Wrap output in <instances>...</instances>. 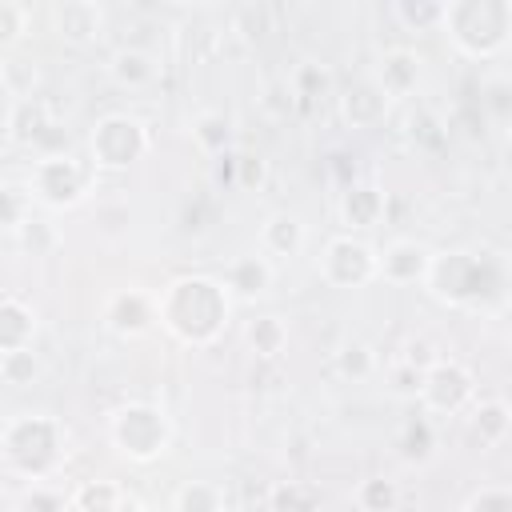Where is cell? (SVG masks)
I'll use <instances>...</instances> for the list:
<instances>
[{
	"label": "cell",
	"mask_w": 512,
	"mask_h": 512,
	"mask_svg": "<svg viewBox=\"0 0 512 512\" xmlns=\"http://www.w3.org/2000/svg\"><path fill=\"white\" fill-rule=\"evenodd\" d=\"M156 316L184 344H212L220 336V328L228 324V296L216 280L180 276L156 300Z\"/></svg>",
	"instance_id": "cell-1"
},
{
	"label": "cell",
	"mask_w": 512,
	"mask_h": 512,
	"mask_svg": "<svg viewBox=\"0 0 512 512\" xmlns=\"http://www.w3.org/2000/svg\"><path fill=\"white\" fill-rule=\"evenodd\" d=\"M444 32L468 56H496L512 40V4H504V0H456L444 12Z\"/></svg>",
	"instance_id": "cell-2"
},
{
	"label": "cell",
	"mask_w": 512,
	"mask_h": 512,
	"mask_svg": "<svg viewBox=\"0 0 512 512\" xmlns=\"http://www.w3.org/2000/svg\"><path fill=\"white\" fill-rule=\"evenodd\" d=\"M64 448V428L52 416H16L4 428V460L8 468L32 476V480H48V472L56 468Z\"/></svg>",
	"instance_id": "cell-3"
},
{
	"label": "cell",
	"mask_w": 512,
	"mask_h": 512,
	"mask_svg": "<svg viewBox=\"0 0 512 512\" xmlns=\"http://www.w3.org/2000/svg\"><path fill=\"white\" fill-rule=\"evenodd\" d=\"M88 168L68 152H48L28 172V196L44 200L48 208H72L88 192Z\"/></svg>",
	"instance_id": "cell-4"
},
{
	"label": "cell",
	"mask_w": 512,
	"mask_h": 512,
	"mask_svg": "<svg viewBox=\"0 0 512 512\" xmlns=\"http://www.w3.org/2000/svg\"><path fill=\"white\" fill-rule=\"evenodd\" d=\"M108 432H112V444L128 460H140V464L164 456V448H168V420L152 404H128V408H120L112 416Z\"/></svg>",
	"instance_id": "cell-5"
},
{
	"label": "cell",
	"mask_w": 512,
	"mask_h": 512,
	"mask_svg": "<svg viewBox=\"0 0 512 512\" xmlns=\"http://www.w3.org/2000/svg\"><path fill=\"white\" fill-rule=\"evenodd\" d=\"M88 148H92L96 168H128L132 160H140L148 152V132H144L140 120H132L124 112H112V116L96 120V128L88 136Z\"/></svg>",
	"instance_id": "cell-6"
},
{
	"label": "cell",
	"mask_w": 512,
	"mask_h": 512,
	"mask_svg": "<svg viewBox=\"0 0 512 512\" xmlns=\"http://www.w3.org/2000/svg\"><path fill=\"white\" fill-rule=\"evenodd\" d=\"M320 276L332 288H360V284L380 276V256L364 240L332 236L324 244V256H320Z\"/></svg>",
	"instance_id": "cell-7"
},
{
	"label": "cell",
	"mask_w": 512,
	"mask_h": 512,
	"mask_svg": "<svg viewBox=\"0 0 512 512\" xmlns=\"http://www.w3.org/2000/svg\"><path fill=\"white\" fill-rule=\"evenodd\" d=\"M420 400L432 412H456L472 400V372L456 360H436L420 376Z\"/></svg>",
	"instance_id": "cell-8"
},
{
	"label": "cell",
	"mask_w": 512,
	"mask_h": 512,
	"mask_svg": "<svg viewBox=\"0 0 512 512\" xmlns=\"http://www.w3.org/2000/svg\"><path fill=\"white\" fill-rule=\"evenodd\" d=\"M48 20H52V32H56L60 40L76 44V48L96 44L100 32H104V8L92 4V0H64V4H52Z\"/></svg>",
	"instance_id": "cell-9"
},
{
	"label": "cell",
	"mask_w": 512,
	"mask_h": 512,
	"mask_svg": "<svg viewBox=\"0 0 512 512\" xmlns=\"http://www.w3.org/2000/svg\"><path fill=\"white\" fill-rule=\"evenodd\" d=\"M432 252L416 240H392L384 252H380V276L388 284H416V280H428L432 272Z\"/></svg>",
	"instance_id": "cell-10"
},
{
	"label": "cell",
	"mask_w": 512,
	"mask_h": 512,
	"mask_svg": "<svg viewBox=\"0 0 512 512\" xmlns=\"http://www.w3.org/2000/svg\"><path fill=\"white\" fill-rule=\"evenodd\" d=\"M384 112H388V96L376 80H352L340 92V116L348 128H372L384 120Z\"/></svg>",
	"instance_id": "cell-11"
},
{
	"label": "cell",
	"mask_w": 512,
	"mask_h": 512,
	"mask_svg": "<svg viewBox=\"0 0 512 512\" xmlns=\"http://www.w3.org/2000/svg\"><path fill=\"white\" fill-rule=\"evenodd\" d=\"M56 124L48 116V104L40 96H28V100H8V112H4V136L8 144H36L40 136H48Z\"/></svg>",
	"instance_id": "cell-12"
},
{
	"label": "cell",
	"mask_w": 512,
	"mask_h": 512,
	"mask_svg": "<svg viewBox=\"0 0 512 512\" xmlns=\"http://www.w3.org/2000/svg\"><path fill=\"white\" fill-rule=\"evenodd\" d=\"M420 72H424L420 68V56L412 48H392V52H384V60H380V68H376L372 80L384 88L388 100H404V96L416 92Z\"/></svg>",
	"instance_id": "cell-13"
},
{
	"label": "cell",
	"mask_w": 512,
	"mask_h": 512,
	"mask_svg": "<svg viewBox=\"0 0 512 512\" xmlns=\"http://www.w3.org/2000/svg\"><path fill=\"white\" fill-rule=\"evenodd\" d=\"M104 320H108V328L120 332V336H140V332L156 320V304H152L144 292L128 288V292H116V296L108 300Z\"/></svg>",
	"instance_id": "cell-14"
},
{
	"label": "cell",
	"mask_w": 512,
	"mask_h": 512,
	"mask_svg": "<svg viewBox=\"0 0 512 512\" xmlns=\"http://www.w3.org/2000/svg\"><path fill=\"white\" fill-rule=\"evenodd\" d=\"M272 284V264L268 256H236L228 268H224V288H232L240 300H256L260 292H268Z\"/></svg>",
	"instance_id": "cell-15"
},
{
	"label": "cell",
	"mask_w": 512,
	"mask_h": 512,
	"mask_svg": "<svg viewBox=\"0 0 512 512\" xmlns=\"http://www.w3.org/2000/svg\"><path fill=\"white\" fill-rule=\"evenodd\" d=\"M32 332H36V312L20 296H4L0 300V352L32 348Z\"/></svg>",
	"instance_id": "cell-16"
},
{
	"label": "cell",
	"mask_w": 512,
	"mask_h": 512,
	"mask_svg": "<svg viewBox=\"0 0 512 512\" xmlns=\"http://www.w3.org/2000/svg\"><path fill=\"white\" fill-rule=\"evenodd\" d=\"M384 216V192L372 184H348L340 196V220L348 228H372Z\"/></svg>",
	"instance_id": "cell-17"
},
{
	"label": "cell",
	"mask_w": 512,
	"mask_h": 512,
	"mask_svg": "<svg viewBox=\"0 0 512 512\" xmlns=\"http://www.w3.org/2000/svg\"><path fill=\"white\" fill-rule=\"evenodd\" d=\"M108 76H112L120 88L140 92V88H148V84L156 80V60H152L144 48H120V52H112V60H108Z\"/></svg>",
	"instance_id": "cell-18"
},
{
	"label": "cell",
	"mask_w": 512,
	"mask_h": 512,
	"mask_svg": "<svg viewBox=\"0 0 512 512\" xmlns=\"http://www.w3.org/2000/svg\"><path fill=\"white\" fill-rule=\"evenodd\" d=\"M260 244L268 256H296L304 248V224L296 212H272L260 228Z\"/></svg>",
	"instance_id": "cell-19"
},
{
	"label": "cell",
	"mask_w": 512,
	"mask_h": 512,
	"mask_svg": "<svg viewBox=\"0 0 512 512\" xmlns=\"http://www.w3.org/2000/svg\"><path fill=\"white\" fill-rule=\"evenodd\" d=\"M508 428H512V412H508L500 400H480V404L472 408V416H468V432H472V440H480V444H500Z\"/></svg>",
	"instance_id": "cell-20"
},
{
	"label": "cell",
	"mask_w": 512,
	"mask_h": 512,
	"mask_svg": "<svg viewBox=\"0 0 512 512\" xmlns=\"http://www.w3.org/2000/svg\"><path fill=\"white\" fill-rule=\"evenodd\" d=\"M192 140H196V148L208 152L212 160L224 156L228 144H232V124H228V116H224V112H200V116L192 120Z\"/></svg>",
	"instance_id": "cell-21"
},
{
	"label": "cell",
	"mask_w": 512,
	"mask_h": 512,
	"mask_svg": "<svg viewBox=\"0 0 512 512\" xmlns=\"http://www.w3.org/2000/svg\"><path fill=\"white\" fill-rule=\"evenodd\" d=\"M120 504L124 492L112 480H84L72 488V512H116Z\"/></svg>",
	"instance_id": "cell-22"
},
{
	"label": "cell",
	"mask_w": 512,
	"mask_h": 512,
	"mask_svg": "<svg viewBox=\"0 0 512 512\" xmlns=\"http://www.w3.org/2000/svg\"><path fill=\"white\" fill-rule=\"evenodd\" d=\"M444 12H448V4H436V0H396V4H392V16H396L408 32L444 28Z\"/></svg>",
	"instance_id": "cell-23"
},
{
	"label": "cell",
	"mask_w": 512,
	"mask_h": 512,
	"mask_svg": "<svg viewBox=\"0 0 512 512\" xmlns=\"http://www.w3.org/2000/svg\"><path fill=\"white\" fill-rule=\"evenodd\" d=\"M248 344H252V352L256 356H264V360H276L280 352H284V344H288V324L280 320V316H260V320H252L248 324Z\"/></svg>",
	"instance_id": "cell-24"
},
{
	"label": "cell",
	"mask_w": 512,
	"mask_h": 512,
	"mask_svg": "<svg viewBox=\"0 0 512 512\" xmlns=\"http://www.w3.org/2000/svg\"><path fill=\"white\" fill-rule=\"evenodd\" d=\"M268 500H272V512H316L320 488L308 480H288V484H276Z\"/></svg>",
	"instance_id": "cell-25"
},
{
	"label": "cell",
	"mask_w": 512,
	"mask_h": 512,
	"mask_svg": "<svg viewBox=\"0 0 512 512\" xmlns=\"http://www.w3.org/2000/svg\"><path fill=\"white\" fill-rule=\"evenodd\" d=\"M172 512H224L220 488H216V484H204V480H188V484L176 492Z\"/></svg>",
	"instance_id": "cell-26"
},
{
	"label": "cell",
	"mask_w": 512,
	"mask_h": 512,
	"mask_svg": "<svg viewBox=\"0 0 512 512\" xmlns=\"http://www.w3.org/2000/svg\"><path fill=\"white\" fill-rule=\"evenodd\" d=\"M356 504H360V512H392L400 504V488H396V480L372 476L356 488Z\"/></svg>",
	"instance_id": "cell-27"
},
{
	"label": "cell",
	"mask_w": 512,
	"mask_h": 512,
	"mask_svg": "<svg viewBox=\"0 0 512 512\" xmlns=\"http://www.w3.org/2000/svg\"><path fill=\"white\" fill-rule=\"evenodd\" d=\"M372 368H376V356H372L368 344H360V340L340 344V352H336V372H340L344 380H368Z\"/></svg>",
	"instance_id": "cell-28"
},
{
	"label": "cell",
	"mask_w": 512,
	"mask_h": 512,
	"mask_svg": "<svg viewBox=\"0 0 512 512\" xmlns=\"http://www.w3.org/2000/svg\"><path fill=\"white\" fill-rule=\"evenodd\" d=\"M272 8L268 4H244V8H236L232 12V32L240 36V40H260L264 32H272Z\"/></svg>",
	"instance_id": "cell-29"
},
{
	"label": "cell",
	"mask_w": 512,
	"mask_h": 512,
	"mask_svg": "<svg viewBox=\"0 0 512 512\" xmlns=\"http://www.w3.org/2000/svg\"><path fill=\"white\" fill-rule=\"evenodd\" d=\"M288 88L296 92V100H316V96L328 92V68H320L316 60H304V64L292 68Z\"/></svg>",
	"instance_id": "cell-30"
},
{
	"label": "cell",
	"mask_w": 512,
	"mask_h": 512,
	"mask_svg": "<svg viewBox=\"0 0 512 512\" xmlns=\"http://www.w3.org/2000/svg\"><path fill=\"white\" fill-rule=\"evenodd\" d=\"M68 508H72V496L56 492L48 480H32V488L20 500V512H68Z\"/></svg>",
	"instance_id": "cell-31"
},
{
	"label": "cell",
	"mask_w": 512,
	"mask_h": 512,
	"mask_svg": "<svg viewBox=\"0 0 512 512\" xmlns=\"http://www.w3.org/2000/svg\"><path fill=\"white\" fill-rule=\"evenodd\" d=\"M28 32V8L16 0H0V48H16L20 36Z\"/></svg>",
	"instance_id": "cell-32"
},
{
	"label": "cell",
	"mask_w": 512,
	"mask_h": 512,
	"mask_svg": "<svg viewBox=\"0 0 512 512\" xmlns=\"http://www.w3.org/2000/svg\"><path fill=\"white\" fill-rule=\"evenodd\" d=\"M400 452H404L408 460H428V452H432V424H428L424 416H416V420L404 424V432H400Z\"/></svg>",
	"instance_id": "cell-33"
},
{
	"label": "cell",
	"mask_w": 512,
	"mask_h": 512,
	"mask_svg": "<svg viewBox=\"0 0 512 512\" xmlns=\"http://www.w3.org/2000/svg\"><path fill=\"white\" fill-rule=\"evenodd\" d=\"M36 372V360H32V348H16V352H0V376L4 384H28Z\"/></svg>",
	"instance_id": "cell-34"
},
{
	"label": "cell",
	"mask_w": 512,
	"mask_h": 512,
	"mask_svg": "<svg viewBox=\"0 0 512 512\" xmlns=\"http://www.w3.org/2000/svg\"><path fill=\"white\" fill-rule=\"evenodd\" d=\"M484 108L496 120H508L512 116V80L508 76H496V80L484 84Z\"/></svg>",
	"instance_id": "cell-35"
},
{
	"label": "cell",
	"mask_w": 512,
	"mask_h": 512,
	"mask_svg": "<svg viewBox=\"0 0 512 512\" xmlns=\"http://www.w3.org/2000/svg\"><path fill=\"white\" fill-rule=\"evenodd\" d=\"M28 220H32V212L24 216V192L16 184H4V228L8 232H20Z\"/></svg>",
	"instance_id": "cell-36"
},
{
	"label": "cell",
	"mask_w": 512,
	"mask_h": 512,
	"mask_svg": "<svg viewBox=\"0 0 512 512\" xmlns=\"http://www.w3.org/2000/svg\"><path fill=\"white\" fill-rule=\"evenodd\" d=\"M468 512H512V488H484L468 500Z\"/></svg>",
	"instance_id": "cell-37"
},
{
	"label": "cell",
	"mask_w": 512,
	"mask_h": 512,
	"mask_svg": "<svg viewBox=\"0 0 512 512\" xmlns=\"http://www.w3.org/2000/svg\"><path fill=\"white\" fill-rule=\"evenodd\" d=\"M260 184H264V160L236 156V188H260Z\"/></svg>",
	"instance_id": "cell-38"
},
{
	"label": "cell",
	"mask_w": 512,
	"mask_h": 512,
	"mask_svg": "<svg viewBox=\"0 0 512 512\" xmlns=\"http://www.w3.org/2000/svg\"><path fill=\"white\" fill-rule=\"evenodd\" d=\"M16 236L24 240V248H28V252H40L44 244H52V232H48V224H44V220H28Z\"/></svg>",
	"instance_id": "cell-39"
},
{
	"label": "cell",
	"mask_w": 512,
	"mask_h": 512,
	"mask_svg": "<svg viewBox=\"0 0 512 512\" xmlns=\"http://www.w3.org/2000/svg\"><path fill=\"white\" fill-rule=\"evenodd\" d=\"M116 512H144V508H140V504H136V500H128V496H124V504H120V508H116Z\"/></svg>",
	"instance_id": "cell-40"
}]
</instances>
